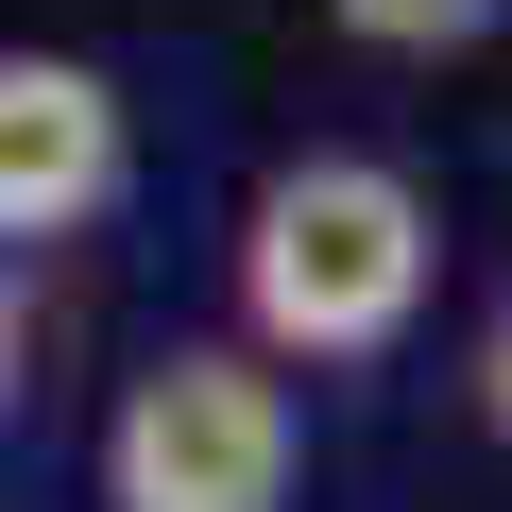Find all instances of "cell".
Returning a JSON list of instances; mask_svg holds the SVG:
<instances>
[{"label":"cell","mask_w":512,"mask_h":512,"mask_svg":"<svg viewBox=\"0 0 512 512\" xmlns=\"http://www.w3.org/2000/svg\"><path fill=\"white\" fill-rule=\"evenodd\" d=\"M427 188L393 154H291L239 205V325L256 359H393L427 308Z\"/></svg>","instance_id":"obj_1"},{"label":"cell","mask_w":512,"mask_h":512,"mask_svg":"<svg viewBox=\"0 0 512 512\" xmlns=\"http://www.w3.org/2000/svg\"><path fill=\"white\" fill-rule=\"evenodd\" d=\"M478 410H495V444H512V308H495V342H478Z\"/></svg>","instance_id":"obj_5"},{"label":"cell","mask_w":512,"mask_h":512,"mask_svg":"<svg viewBox=\"0 0 512 512\" xmlns=\"http://www.w3.org/2000/svg\"><path fill=\"white\" fill-rule=\"evenodd\" d=\"M325 18L359 35V52H410V69H444V52H478L512 0H325Z\"/></svg>","instance_id":"obj_4"},{"label":"cell","mask_w":512,"mask_h":512,"mask_svg":"<svg viewBox=\"0 0 512 512\" xmlns=\"http://www.w3.org/2000/svg\"><path fill=\"white\" fill-rule=\"evenodd\" d=\"M291 461H308L291 376L239 342H171L103 410V512H291Z\"/></svg>","instance_id":"obj_2"},{"label":"cell","mask_w":512,"mask_h":512,"mask_svg":"<svg viewBox=\"0 0 512 512\" xmlns=\"http://www.w3.org/2000/svg\"><path fill=\"white\" fill-rule=\"evenodd\" d=\"M120 205V86L86 52H0V239H69Z\"/></svg>","instance_id":"obj_3"},{"label":"cell","mask_w":512,"mask_h":512,"mask_svg":"<svg viewBox=\"0 0 512 512\" xmlns=\"http://www.w3.org/2000/svg\"><path fill=\"white\" fill-rule=\"evenodd\" d=\"M0 393H18V291H0Z\"/></svg>","instance_id":"obj_6"}]
</instances>
